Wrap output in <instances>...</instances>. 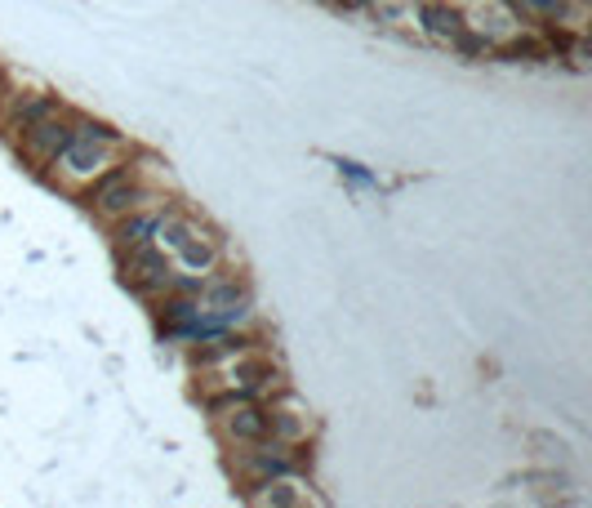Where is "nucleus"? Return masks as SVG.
<instances>
[{
  "mask_svg": "<svg viewBox=\"0 0 592 508\" xmlns=\"http://www.w3.org/2000/svg\"><path fill=\"white\" fill-rule=\"evenodd\" d=\"M58 112V103L49 99V94H40V99H27V103H18V112H13V126L18 129H31L36 121H45V117H54Z\"/></svg>",
  "mask_w": 592,
  "mask_h": 508,
  "instance_id": "9",
  "label": "nucleus"
},
{
  "mask_svg": "<svg viewBox=\"0 0 592 508\" xmlns=\"http://www.w3.org/2000/svg\"><path fill=\"white\" fill-rule=\"evenodd\" d=\"M249 469H258V473H267V477H285V473H290V460H281V455H272V446H263V451L249 455Z\"/></svg>",
  "mask_w": 592,
  "mask_h": 508,
  "instance_id": "11",
  "label": "nucleus"
},
{
  "mask_svg": "<svg viewBox=\"0 0 592 508\" xmlns=\"http://www.w3.org/2000/svg\"><path fill=\"white\" fill-rule=\"evenodd\" d=\"M223 410H232V415H228V433H232L237 442H263V437H267V415H263L258 406L228 401Z\"/></svg>",
  "mask_w": 592,
  "mask_h": 508,
  "instance_id": "4",
  "label": "nucleus"
},
{
  "mask_svg": "<svg viewBox=\"0 0 592 508\" xmlns=\"http://www.w3.org/2000/svg\"><path fill=\"white\" fill-rule=\"evenodd\" d=\"M423 27H428L437 40H450V45H455V36L464 31L459 13H455V9H446V4H423Z\"/></svg>",
  "mask_w": 592,
  "mask_h": 508,
  "instance_id": "8",
  "label": "nucleus"
},
{
  "mask_svg": "<svg viewBox=\"0 0 592 508\" xmlns=\"http://www.w3.org/2000/svg\"><path fill=\"white\" fill-rule=\"evenodd\" d=\"M276 433H281V437H299V424H294V419H276Z\"/></svg>",
  "mask_w": 592,
  "mask_h": 508,
  "instance_id": "13",
  "label": "nucleus"
},
{
  "mask_svg": "<svg viewBox=\"0 0 592 508\" xmlns=\"http://www.w3.org/2000/svg\"><path fill=\"white\" fill-rule=\"evenodd\" d=\"M258 500H263V504H299V495H294V491H285V482H276V486H272V491H263Z\"/></svg>",
  "mask_w": 592,
  "mask_h": 508,
  "instance_id": "12",
  "label": "nucleus"
},
{
  "mask_svg": "<svg viewBox=\"0 0 592 508\" xmlns=\"http://www.w3.org/2000/svg\"><path fill=\"white\" fill-rule=\"evenodd\" d=\"M22 134H27V147H31L36 156H58V152L72 143L76 129H67V126H58L54 117H45V121H36V126L22 129Z\"/></svg>",
  "mask_w": 592,
  "mask_h": 508,
  "instance_id": "5",
  "label": "nucleus"
},
{
  "mask_svg": "<svg viewBox=\"0 0 592 508\" xmlns=\"http://www.w3.org/2000/svg\"><path fill=\"white\" fill-rule=\"evenodd\" d=\"M348 4H370V0H348Z\"/></svg>",
  "mask_w": 592,
  "mask_h": 508,
  "instance_id": "14",
  "label": "nucleus"
},
{
  "mask_svg": "<svg viewBox=\"0 0 592 508\" xmlns=\"http://www.w3.org/2000/svg\"><path fill=\"white\" fill-rule=\"evenodd\" d=\"M94 201H99V210H103V215H125V210H134V206H138V188L129 183V174H125V170H112L108 179H99Z\"/></svg>",
  "mask_w": 592,
  "mask_h": 508,
  "instance_id": "2",
  "label": "nucleus"
},
{
  "mask_svg": "<svg viewBox=\"0 0 592 508\" xmlns=\"http://www.w3.org/2000/svg\"><path fill=\"white\" fill-rule=\"evenodd\" d=\"M174 250H178V258H183L192 272H214V263H219V250H214L210 241H201L196 232H187Z\"/></svg>",
  "mask_w": 592,
  "mask_h": 508,
  "instance_id": "7",
  "label": "nucleus"
},
{
  "mask_svg": "<svg viewBox=\"0 0 592 508\" xmlns=\"http://www.w3.org/2000/svg\"><path fill=\"white\" fill-rule=\"evenodd\" d=\"M205 308H214L219 321H240V317H249V303H245V290H240V285H210V290H205Z\"/></svg>",
  "mask_w": 592,
  "mask_h": 508,
  "instance_id": "6",
  "label": "nucleus"
},
{
  "mask_svg": "<svg viewBox=\"0 0 592 508\" xmlns=\"http://www.w3.org/2000/svg\"><path fill=\"white\" fill-rule=\"evenodd\" d=\"M129 281L138 285V290H156V285H165L170 281V267H165V258L152 250V241L147 246H129Z\"/></svg>",
  "mask_w": 592,
  "mask_h": 508,
  "instance_id": "3",
  "label": "nucleus"
},
{
  "mask_svg": "<svg viewBox=\"0 0 592 508\" xmlns=\"http://www.w3.org/2000/svg\"><path fill=\"white\" fill-rule=\"evenodd\" d=\"M156 223H161V215H138V219H129V223L120 228V241H125V246H147V241L156 237Z\"/></svg>",
  "mask_w": 592,
  "mask_h": 508,
  "instance_id": "10",
  "label": "nucleus"
},
{
  "mask_svg": "<svg viewBox=\"0 0 592 508\" xmlns=\"http://www.w3.org/2000/svg\"><path fill=\"white\" fill-rule=\"evenodd\" d=\"M108 147H112V143H94V138L72 134V143L58 152V161H63V170H67L72 179H94V174L108 165Z\"/></svg>",
  "mask_w": 592,
  "mask_h": 508,
  "instance_id": "1",
  "label": "nucleus"
}]
</instances>
